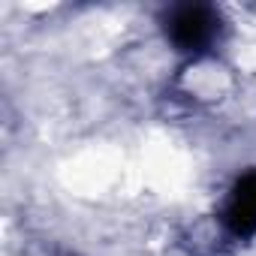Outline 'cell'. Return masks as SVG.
I'll list each match as a JSON object with an SVG mask.
<instances>
[{"label":"cell","instance_id":"cell-1","mask_svg":"<svg viewBox=\"0 0 256 256\" xmlns=\"http://www.w3.org/2000/svg\"><path fill=\"white\" fill-rule=\"evenodd\" d=\"M169 34H172V40L181 48L193 52V48H202V46L211 42V36H214V18L202 6H184V10H178L172 16Z\"/></svg>","mask_w":256,"mask_h":256},{"label":"cell","instance_id":"cell-2","mask_svg":"<svg viewBox=\"0 0 256 256\" xmlns=\"http://www.w3.org/2000/svg\"><path fill=\"white\" fill-rule=\"evenodd\" d=\"M226 220L232 223L235 232H250L256 229V175H247L232 199H229V208H226Z\"/></svg>","mask_w":256,"mask_h":256}]
</instances>
